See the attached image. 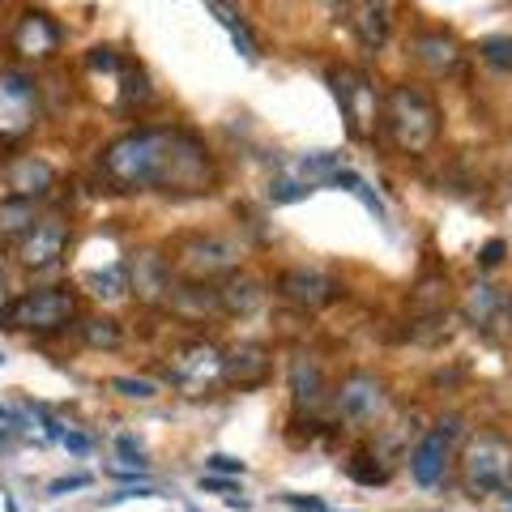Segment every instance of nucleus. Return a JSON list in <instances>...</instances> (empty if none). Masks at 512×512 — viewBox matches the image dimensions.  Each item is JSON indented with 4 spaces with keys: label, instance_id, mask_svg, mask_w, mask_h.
Instances as JSON below:
<instances>
[{
    "label": "nucleus",
    "instance_id": "nucleus-17",
    "mask_svg": "<svg viewBox=\"0 0 512 512\" xmlns=\"http://www.w3.org/2000/svg\"><path fill=\"white\" fill-rule=\"evenodd\" d=\"M291 402H295V414H312L320 410L325 402V372H320V363L308 359V355H295L291 359Z\"/></svg>",
    "mask_w": 512,
    "mask_h": 512
},
{
    "label": "nucleus",
    "instance_id": "nucleus-20",
    "mask_svg": "<svg viewBox=\"0 0 512 512\" xmlns=\"http://www.w3.org/2000/svg\"><path fill=\"white\" fill-rule=\"evenodd\" d=\"M261 299H265V291H261V282H252V278H244V274H231L227 282L218 286V303H222V312L227 316H252L256 308H261Z\"/></svg>",
    "mask_w": 512,
    "mask_h": 512
},
{
    "label": "nucleus",
    "instance_id": "nucleus-6",
    "mask_svg": "<svg viewBox=\"0 0 512 512\" xmlns=\"http://www.w3.org/2000/svg\"><path fill=\"white\" fill-rule=\"evenodd\" d=\"M167 384L184 397H205L222 384V350L210 342H184L167 355Z\"/></svg>",
    "mask_w": 512,
    "mask_h": 512
},
{
    "label": "nucleus",
    "instance_id": "nucleus-41",
    "mask_svg": "<svg viewBox=\"0 0 512 512\" xmlns=\"http://www.w3.org/2000/svg\"><path fill=\"white\" fill-rule=\"evenodd\" d=\"M0 367H5V359H0Z\"/></svg>",
    "mask_w": 512,
    "mask_h": 512
},
{
    "label": "nucleus",
    "instance_id": "nucleus-33",
    "mask_svg": "<svg viewBox=\"0 0 512 512\" xmlns=\"http://www.w3.org/2000/svg\"><path fill=\"white\" fill-rule=\"evenodd\" d=\"M86 64H90L94 73H120V69H124V64H120V56L111 52V47H94V52L86 56Z\"/></svg>",
    "mask_w": 512,
    "mask_h": 512
},
{
    "label": "nucleus",
    "instance_id": "nucleus-1",
    "mask_svg": "<svg viewBox=\"0 0 512 512\" xmlns=\"http://www.w3.org/2000/svg\"><path fill=\"white\" fill-rule=\"evenodd\" d=\"M99 171L116 192L205 197L218 188L214 158L188 128H133L99 154Z\"/></svg>",
    "mask_w": 512,
    "mask_h": 512
},
{
    "label": "nucleus",
    "instance_id": "nucleus-30",
    "mask_svg": "<svg viewBox=\"0 0 512 512\" xmlns=\"http://www.w3.org/2000/svg\"><path fill=\"white\" fill-rule=\"evenodd\" d=\"M478 56H483V64H491V69L500 73H512V35H491L478 43Z\"/></svg>",
    "mask_w": 512,
    "mask_h": 512
},
{
    "label": "nucleus",
    "instance_id": "nucleus-25",
    "mask_svg": "<svg viewBox=\"0 0 512 512\" xmlns=\"http://www.w3.org/2000/svg\"><path fill=\"white\" fill-rule=\"evenodd\" d=\"M410 308L419 316H444V308H448V282L444 278H423L419 286H414Z\"/></svg>",
    "mask_w": 512,
    "mask_h": 512
},
{
    "label": "nucleus",
    "instance_id": "nucleus-18",
    "mask_svg": "<svg viewBox=\"0 0 512 512\" xmlns=\"http://www.w3.org/2000/svg\"><path fill=\"white\" fill-rule=\"evenodd\" d=\"M5 184L13 188V197L39 201L43 192L56 184V171H52V163H43V158L22 154V158H13V163L5 167Z\"/></svg>",
    "mask_w": 512,
    "mask_h": 512
},
{
    "label": "nucleus",
    "instance_id": "nucleus-8",
    "mask_svg": "<svg viewBox=\"0 0 512 512\" xmlns=\"http://www.w3.org/2000/svg\"><path fill=\"white\" fill-rule=\"evenodd\" d=\"M39 120V90L22 69H0V141L26 137Z\"/></svg>",
    "mask_w": 512,
    "mask_h": 512
},
{
    "label": "nucleus",
    "instance_id": "nucleus-31",
    "mask_svg": "<svg viewBox=\"0 0 512 512\" xmlns=\"http://www.w3.org/2000/svg\"><path fill=\"white\" fill-rule=\"evenodd\" d=\"M376 461H380V457L359 453L355 461H350V478H355V483H363V487H380L389 474H384V466H376Z\"/></svg>",
    "mask_w": 512,
    "mask_h": 512
},
{
    "label": "nucleus",
    "instance_id": "nucleus-27",
    "mask_svg": "<svg viewBox=\"0 0 512 512\" xmlns=\"http://www.w3.org/2000/svg\"><path fill=\"white\" fill-rule=\"evenodd\" d=\"M333 171H342V154H333V150H316L308 158H299L303 184H329Z\"/></svg>",
    "mask_w": 512,
    "mask_h": 512
},
{
    "label": "nucleus",
    "instance_id": "nucleus-16",
    "mask_svg": "<svg viewBox=\"0 0 512 512\" xmlns=\"http://www.w3.org/2000/svg\"><path fill=\"white\" fill-rule=\"evenodd\" d=\"M60 47V26L47 13H22L18 30H13V52L26 60H43Z\"/></svg>",
    "mask_w": 512,
    "mask_h": 512
},
{
    "label": "nucleus",
    "instance_id": "nucleus-5",
    "mask_svg": "<svg viewBox=\"0 0 512 512\" xmlns=\"http://www.w3.org/2000/svg\"><path fill=\"white\" fill-rule=\"evenodd\" d=\"M239 244L222 235H188L171 256V274H180L184 282H214L231 278L239 269Z\"/></svg>",
    "mask_w": 512,
    "mask_h": 512
},
{
    "label": "nucleus",
    "instance_id": "nucleus-39",
    "mask_svg": "<svg viewBox=\"0 0 512 512\" xmlns=\"http://www.w3.org/2000/svg\"><path fill=\"white\" fill-rule=\"evenodd\" d=\"M60 444H64V448H73V453H90V440L82 436V431H64Z\"/></svg>",
    "mask_w": 512,
    "mask_h": 512
},
{
    "label": "nucleus",
    "instance_id": "nucleus-11",
    "mask_svg": "<svg viewBox=\"0 0 512 512\" xmlns=\"http://www.w3.org/2000/svg\"><path fill=\"white\" fill-rule=\"evenodd\" d=\"M278 295L286 303H295V308H329V303H338L342 299V282L325 274V269H308V265H299V269H286V274H278Z\"/></svg>",
    "mask_w": 512,
    "mask_h": 512
},
{
    "label": "nucleus",
    "instance_id": "nucleus-24",
    "mask_svg": "<svg viewBox=\"0 0 512 512\" xmlns=\"http://www.w3.org/2000/svg\"><path fill=\"white\" fill-rule=\"evenodd\" d=\"M466 320L478 329V325H495L500 320V295H495V286H487V282H478L474 291H470V299H466Z\"/></svg>",
    "mask_w": 512,
    "mask_h": 512
},
{
    "label": "nucleus",
    "instance_id": "nucleus-38",
    "mask_svg": "<svg viewBox=\"0 0 512 512\" xmlns=\"http://www.w3.org/2000/svg\"><path fill=\"white\" fill-rule=\"evenodd\" d=\"M0 423H5V431H26V419L13 406H0Z\"/></svg>",
    "mask_w": 512,
    "mask_h": 512
},
{
    "label": "nucleus",
    "instance_id": "nucleus-13",
    "mask_svg": "<svg viewBox=\"0 0 512 512\" xmlns=\"http://www.w3.org/2000/svg\"><path fill=\"white\" fill-rule=\"evenodd\" d=\"M128 269V291H137L141 303H167L175 282H171V261L158 252H141L133 261H124Z\"/></svg>",
    "mask_w": 512,
    "mask_h": 512
},
{
    "label": "nucleus",
    "instance_id": "nucleus-19",
    "mask_svg": "<svg viewBox=\"0 0 512 512\" xmlns=\"http://www.w3.org/2000/svg\"><path fill=\"white\" fill-rule=\"evenodd\" d=\"M414 60H419L427 73H453L461 60V47L453 35H444V30H423V35L414 39Z\"/></svg>",
    "mask_w": 512,
    "mask_h": 512
},
{
    "label": "nucleus",
    "instance_id": "nucleus-2",
    "mask_svg": "<svg viewBox=\"0 0 512 512\" xmlns=\"http://www.w3.org/2000/svg\"><path fill=\"white\" fill-rule=\"evenodd\" d=\"M380 128L402 154H427L440 141V107L431 103V94L419 86H393L380 99Z\"/></svg>",
    "mask_w": 512,
    "mask_h": 512
},
{
    "label": "nucleus",
    "instance_id": "nucleus-14",
    "mask_svg": "<svg viewBox=\"0 0 512 512\" xmlns=\"http://www.w3.org/2000/svg\"><path fill=\"white\" fill-rule=\"evenodd\" d=\"M393 13H397V0H350V30H355V39L367 52L389 43Z\"/></svg>",
    "mask_w": 512,
    "mask_h": 512
},
{
    "label": "nucleus",
    "instance_id": "nucleus-3",
    "mask_svg": "<svg viewBox=\"0 0 512 512\" xmlns=\"http://www.w3.org/2000/svg\"><path fill=\"white\" fill-rule=\"evenodd\" d=\"M461 487H466L474 500L512 487V444L500 431H478V436L466 440V453H461Z\"/></svg>",
    "mask_w": 512,
    "mask_h": 512
},
{
    "label": "nucleus",
    "instance_id": "nucleus-7",
    "mask_svg": "<svg viewBox=\"0 0 512 512\" xmlns=\"http://www.w3.org/2000/svg\"><path fill=\"white\" fill-rule=\"evenodd\" d=\"M329 82H333V94H338V107H342L350 137H359V141L372 137L376 124H380V99H376L372 77L359 73V69H338Z\"/></svg>",
    "mask_w": 512,
    "mask_h": 512
},
{
    "label": "nucleus",
    "instance_id": "nucleus-37",
    "mask_svg": "<svg viewBox=\"0 0 512 512\" xmlns=\"http://www.w3.org/2000/svg\"><path fill=\"white\" fill-rule=\"evenodd\" d=\"M82 487H90V474H73V478H56V483H52V487H47V491H52V495H64V491H82Z\"/></svg>",
    "mask_w": 512,
    "mask_h": 512
},
{
    "label": "nucleus",
    "instance_id": "nucleus-36",
    "mask_svg": "<svg viewBox=\"0 0 512 512\" xmlns=\"http://www.w3.org/2000/svg\"><path fill=\"white\" fill-rule=\"evenodd\" d=\"M205 466H210L214 474H244V461H235V457H227V453L205 457Z\"/></svg>",
    "mask_w": 512,
    "mask_h": 512
},
{
    "label": "nucleus",
    "instance_id": "nucleus-4",
    "mask_svg": "<svg viewBox=\"0 0 512 512\" xmlns=\"http://www.w3.org/2000/svg\"><path fill=\"white\" fill-rule=\"evenodd\" d=\"M73 316H77V295L69 286H39V291H26L13 303H5L0 325L18 333H60Z\"/></svg>",
    "mask_w": 512,
    "mask_h": 512
},
{
    "label": "nucleus",
    "instance_id": "nucleus-35",
    "mask_svg": "<svg viewBox=\"0 0 512 512\" xmlns=\"http://www.w3.org/2000/svg\"><path fill=\"white\" fill-rule=\"evenodd\" d=\"M504 252H508L504 239H491V244H487L483 252H478V269H495V265L504 261Z\"/></svg>",
    "mask_w": 512,
    "mask_h": 512
},
{
    "label": "nucleus",
    "instance_id": "nucleus-29",
    "mask_svg": "<svg viewBox=\"0 0 512 512\" xmlns=\"http://www.w3.org/2000/svg\"><path fill=\"white\" fill-rule=\"evenodd\" d=\"M111 393L128 397V402H154V397H158V380H146V376H111Z\"/></svg>",
    "mask_w": 512,
    "mask_h": 512
},
{
    "label": "nucleus",
    "instance_id": "nucleus-21",
    "mask_svg": "<svg viewBox=\"0 0 512 512\" xmlns=\"http://www.w3.org/2000/svg\"><path fill=\"white\" fill-rule=\"evenodd\" d=\"M167 303H171L175 312H184V316H218L222 312L218 291H214L210 282H184V286H175Z\"/></svg>",
    "mask_w": 512,
    "mask_h": 512
},
{
    "label": "nucleus",
    "instance_id": "nucleus-9",
    "mask_svg": "<svg viewBox=\"0 0 512 512\" xmlns=\"http://www.w3.org/2000/svg\"><path fill=\"white\" fill-rule=\"evenodd\" d=\"M457 436H461L457 414H448V419H440L427 436H419V444H414V453H410V478L414 483L419 487H440L444 483V470H448V461H453Z\"/></svg>",
    "mask_w": 512,
    "mask_h": 512
},
{
    "label": "nucleus",
    "instance_id": "nucleus-23",
    "mask_svg": "<svg viewBox=\"0 0 512 512\" xmlns=\"http://www.w3.org/2000/svg\"><path fill=\"white\" fill-rule=\"evenodd\" d=\"M82 342L90 350H120L124 329H120V320H111V316H90V320H82Z\"/></svg>",
    "mask_w": 512,
    "mask_h": 512
},
{
    "label": "nucleus",
    "instance_id": "nucleus-22",
    "mask_svg": "<svg viewBox=\"0 0 512 512\" xmlns=\"http://www.w3.org/2000/svg\"><path fill=\"white\" fill-rule=\"evenodd\" d=\"M35 222H39V205L30 197H13L9 192V197L0 201V235L5 239H22Z\"/></svg>",
    "mask_w": 512,
    "mask_h": 512
},
{
    "label": "nucleus",
    "instance_id": "nucleus-10",
    "mask_svg": "<svg viewBox=\"0 0 512 512\" xmlns=\"http://www.w3.org/2000/svg\"><path fill=\"white\" fill-rule=\"evenodd\" d=\"M384 406H389V393L372 372H350L338 384V419L350 427H372Z\"/></svg>",
    "mask_w": 512,
    "mask_h": 512
},
{
    "label": "nucleus",
    "instance_id": "nucleus-28",
    "mask_svg": "<svg viewBox=\"0 0 512 512\" xmlns=\"http://www.w3.org/2000/svg\"><path fill=\"white\" fill-rule=\"evenodd\" d=\"M329 184H333V188H346L350 197H359V201H363L367 210H372V214H376L380 222H389V210H384V201H380L376 192H372V188H367V184L359 180L355 171H346V167H342V171H333V180H329Z\"/></svg>",
    "mask_w": 512,
    "mask_h": 512
},
{
    "label": "nucleus",
    "instance_id": "nucleus-34",
    "mask_svg": "<svg viewBox=\"0 0 512 512\" xmlns=\"http://www.w3.org/2000/svg\"><path fill=\"white\" fill-rule=\"evenodd\" d=\"M116 453L124 457V466H133V470H150V461H146V453L137 448V440H133V436H120V440H116Z\"/></svg>",
    "mask_w": 512,
    "mask_h": 512
},
{
    "label": "nucleus",
    "instance_id": "nucleus-12",
    "mask_svg": "<svg viewBox=\"0 0 512 512\" xmlns=\"http://www.w3.org/2000/svg\"><path fill=\"white\" fill-rule=\"evenodd\" d=\"M64 248H69V222L39 218L35 227L18 239V265L22 269H52V265H60Z\"/></svg>",
    "mask_w": 512,
    "mask_h": 512
},
{
    "label": "nucleus",
    "instance_id": "nucleus-32",
    "mask_svg": "<svg viewBox=\"0 0 512 512\" xmlns=\"http://www.w3.org/2000/svg\"><path fill=\"white\" fill-rule=\"evenodd\" d=\"M308 192H312V184H303V180H278V184H269V201L291 205V201H303Z\"/></svg>",
    "mask_w": 512,
    "mask_h": 512
},
{
    "label": "nucleus",
    "instance_id": "nucleus-40",
    "mask_svg": "<svg viewBox=\"0 0 512 512\" xmlns=\"http://www.w3.org/2000/svg\"><path fill=\"white\" fill-rule=\"evenodd\" d=\"M500 316H504V325H508V338H512V295L500 299Z\"/></svg>",
    "mask_w": 512,
    "mask_h": 512
},
{
    "label": "nucleus",
    "instance_id": "nucleus-26",
    "mask_svg": "<svg viewBox=\"0 0 512 512\" xmlns=\"http://www.w3.org/2000/svg\"><path fill=\"white\" fill-rule=\"evenodd\" d=\"M82 286L90 295H99V299H116L128 291V269L124 265H111V269H94V274L82 278Z\"/></svg>",
    "mask_w": 512,
    "mask_h": 512
},
{
    "label": "nucleus",
    "instance_id": "nucleus-15",
    "mask_svg": "<svg viewBox=\"0 0 512 512\" xmlns=\"http://www.w3.org/2000/svg\"><path fill=\"white\" fill-rule=\"evenodd\" d=\"M222 380L235 384V389H256V384L269 380V350L256 346V342H244L222 355Z\"/></svg>",
    "mask_w": 512,
    "mask_h": 512
}]
</instances>
